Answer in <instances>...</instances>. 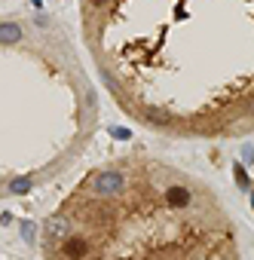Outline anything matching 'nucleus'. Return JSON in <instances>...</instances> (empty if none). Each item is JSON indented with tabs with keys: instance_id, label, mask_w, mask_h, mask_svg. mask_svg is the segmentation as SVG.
<instances>
[{
	"instance_id": "nucleus-1",
	"label": "nucleus",
	"mask_w": 254,
	"mask_h": 260,
	"mask_svg": "<svg viewBox=\"0 0 254 260\" xmlns=\"http://www.w3.org/2000/svg\"><path fill=\"white\" fill-rule=\"evenodd\" d=\"M46 260H242L224 205L187 178L104 168L43 230Z\"/></svg>"
},
{
	"instance_id": "nucleus-2",
	"label": "nucleus",
	"mask_w": 254,
	"mask_h": 260,
	"mask_svg": "<svg viewBox=\"0 0 254 260\" xmlns=\"http://www.w3.org/2000/svg\"><path fill=\"white\" fill-rule=\"evenodd\" d=\"M25 40V34L19 25H12V22H0V43L3 46H15V43H22Z\"/></svg>"
}]
</instances>
